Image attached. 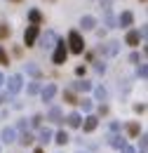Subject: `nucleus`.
Wrapping results in <instances>:
<instances>
[{
  "label": "nucleus",
  "instance_id": "nucleus-10",
  "mask_svg": "<svg viewBox=\"0 0 148 153\" xmlns=\"http://www.w3.org/2000/svg\"><path fill=\"white\" fill-rule=\"evenodd\" d=\"M12 134H14L12 130H5V134H2V137H5V141H12Z\"/></svg>",
  "mask_w": 148,
  "mask_h": 153
},
{
  "label": "nucleus",
  "instance_id": "nucleus-9",
  "mask_svg": "<svg viewBox=\"0 0 148 153\" xmlns=\"http://www.w3.org/2000/svg\"><path fill=\"white\" fill-rule=\"evenodd\" d=\"M52 97H54V87H52V85H50V87H47V90H45V99H52Z\"/></svg>",
  "mask_w": 148,
  "mask_h": 153
},
{
  "label": "nucleus",
  "instance_id": "nucleus-4",
  "mask_svg": "<svg viewBox=\"0 0 148 153\" xmlns=\"http://www.w3.org/2000/svg\"><path fill=\"white\" fill-rule=\"evenodd\" d=\"M19 85H21V78H12V80H10V90H12V92H17Z\"/></svg>",
  "mask_w": 148,
  "mask_h": 153
},
{
  "label": "nucleus",
  "instance_id": "nucleus-7",
  "mask_svg": "<svg viewBox=\"0 0 148 153\" xmlns=\"http://www.w3.org/2000/svg\"><path fill=\"white\" fill-rule=\"evenodd\" d=\"M127 42H130V45H136V42H139V33H130V36H127Z\"/></svg>",
  "mask_w": 148,
  "mask_h": 153
},
{
  "label": "nucleus",
  "instance_id": "nucleus-2",
  "mask_svg": "<svg viewBox=\"0 0 148 153\" xmlns=\"http://www.w3.org/2000/svg\"><path fill=\"white\" fill-rule=\"evenodd\" d=\"M36 36H38V26H31V28L26 31V45H33Z\"/></svg>",
  "mask_w": 148,
  "mask_h": 153
},
{
  "label": "nucleus",
  "instance_id": "nucleus-13",
  "mask_svg": "<svg viewBox=\"0 0 148 153\" xmlns=\"http://www.w3.org/2000/svg\"><path fill=\"white\" fill-rule=\"evenodd\" d=\"M125 153H134V151H132V149H125Z\"/></svg>",
  "mask_w": 148,
  "mask_h": 153
},
{
  "label": "nucleus",
  "instance_id": "nucleus-12",
  "mask_svg": "<svg viewBox=\"0 0 148 153\" xmlns=\"http://www.w3.org/2000/svg\"><path fill=\"white\" fill-rule=\"evenodd\" d=\"M0 61H7V57H5V52L0 50Z\"/></svg>",
  "mask_w": 148,
  "mask_h": 153
},
{
  "label": "nucleus",
  "instance_id": "nucleus-6",
  "mask_svg": "<svg viewBox=\"0 0 148 153\" xmlns=\"http://www.w3.org/2000/svg\"><path fill=\"white\" fill-rule=\"evenodd\" d=\"M68 125H73V127H78V125H80V115H78V113L68 115Z\"/></svg>",
  "mask_w": 148,
  "mask_h": 153
},
{
  "label": "nucleus",
  "instance_id": "nucleus-3",
  "mask_svg": "<svg viewBox=\"0 0 148 153\" xmlns=\"http://www.w3.org/2000/svg\"><path fill=\"white\" fill-rule=\"evenodd\" d=\"M64 59H66V47L61 45V47H59V50L54 52V64H61Z\"/></svg>",
  "mask_w": 148,
  "mask_h": 153
},
{
  "label": "nucleus",
  "instance_id": "nucleus-8",
  "mask_svg": "<svg viewBox=\"0 0 148 153\" xmlns=\"http://www.w3.org/2000/svg\"><path fill=\"white\" fill-rule=\"evenodd\" d=\"M56 141H59V144H66V141H68V137H66L64 132H59V134H56Z\"/></svg>",
  "mask_w": 148,
  "mask_h": 153
},
{
  "label": "nucleus",
  "instance_id": "nucleus-1",
  "mask_svg": "<svg viewBox=\"0 0 148 153\" xmlns=\"http://www.w3.org/2000/svg\"><path fill=\"white\" fill-rule=\"evenodd\" d=\"M71 50H73V52H82V40H80V36H78V33H71Z\"/></svg>",
  "mask_w": 148,
  "mask_h": 153
},
{
  "label": "nucleus",
  "instance_id": "nucleus-5",
  "mask_svg": "<svg viewBox=\"0 0 148 153\" xmlns=\"http://www.w3.org/2000/svg\"><path fill=\"white\" fill-rule=\"evenodd\" d=\"M94 127H96V118H87V123H85V130H87V132H92Z\"/></svg>",
  "mask_w": 148,
  "mask_h": 153
},
{
  "label": "nucleus",
  "instance_id": "nucleus-14",
  "mask_svg": "<svg viewBox=\"0 0 148 153\" xmlns=\"http://www.w3.org/2000/svg\"><path fill=\"white\" fill-rule=\"evenodd\" d=\"M36 153H42V151H36Z\"/></svg>",
  "mask_w": 148,
  "mask_h": 153
},
{
  "label": "nucleus",
  "instance_id": "nucleus-15",
  "mask_svg": "<svg viewBox=\"0 0 148 153\" xmlns=\"http://www.w3.org/2000/svg\"><path fill=\"white\" fill-rule=\"evenodd\" d=\"M0 80H2V78H0Z\"/></svg>",
  "mask_w": 148,
  "mask_h": 153
},
{
  "label": "nucleus",
  "instance_id": "nucleus-11",
  "mask_svg": "<svg viewBox=\"0 0 148 153\" xmlns=\"http://www.w3.org/2000/svg\"><path fill=\"white\" fill-rule=\"evenodd\" d=\"M5 36H7V28H2V26H0V38H5Z\"/></svg>",
  "mask_w": 148,
  "mask_h": 153
}]
</instances>
